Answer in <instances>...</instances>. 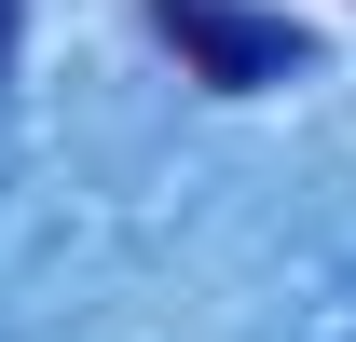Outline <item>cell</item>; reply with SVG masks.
Listing matches in <instances>:
<instances>
[{
  "instance_id": "obj_1",
  "label": "cell",
  "mask_w": 356,
  "mask_h": 342,
  "mask_svg": "<svg viewBox=\"0 0 356 342\" xmlns=\"http://www.w3.org/2000/svg\"><path fill=\"white\" fill-rule=\"evenodd\" d=\"M151 28L192 55L206 96H261V83L302 69V28H288V14H247V0H151Z\"/></svg>"
},
{
  "instance_id": "obj_2",
  "label": "cell",
  "mask_w": 356,
  "mask_h": 342,
  "mask_svg": "<svg viewBox=\"0 0 356 342\" xmlns=\"http://www.w3.org/2000/svg\"><path fill=\"white\" fill-rule=\"evenodd\" d=\"M14 42H28V0H0V69H14Z\"/></svg>"
}]
</instances>
